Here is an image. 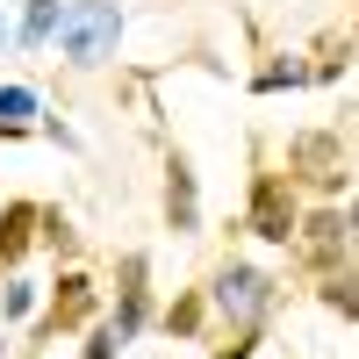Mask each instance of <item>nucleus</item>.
<instances>
[{"mask_svg":"<svg viewBox=\"0 0 359 359\" xmlns=\"http://www.w3.org/2000/svg\"><path fill=\"white\" fill-rule=\"evenodd\" d=\"M115 29H123L115 0H72V8L57 15V43H65L72 65H101V57L115 50Z\"/></svg>","mask_w":359,"mask_h":359,"instance_id":"f257e3e1","label":"nucleus"},{"mask_svg":"<svg viewBox=\"0 0 359 359\" xmlns=\"http://www.w3.org/2000/svg\"><path fill=\"white\" fill-rule=\"evenodd\" d=\"M266 302H273V280L252 273V266H230V273L216 280V309H223L230 323H245V331L266 316Z\"/></svg>","mask_w":359,"mask_h":359,"instance_id":"f03ea898","label":"nucleus"},{"mask_svg":"<svg viewBox=\"0 0 359 359\" xmlns=\"http://www.w3.org/2000/svg\"><path fill=\"white\" fill-rule=\"evenodd\" d=\"M252 230L273 237V245H287V230H294V201H287V187H280L273 172L252 187Z\"/></svg>","mask_w":359,"mask_h":359,"instance_id":"7ed1b4c3","label":"nucleus"},{"mask_svg":"<svg viewBox=\"0 0 359 359\" xmlns=\"http://www.w3.org/2000/svg\"><path fill=\"white\" fill-rule=\"evenodd\" d=\"M294 165H302L309 180H316V187H338V180H345V158H338V144L331 137H294Z\"/></svg>","mask_w":359,"mask_h":359,"instance_id":"20e7f679","label":"nucleus"},{"mask_svg":"<svg viewBox=\"0 0 359 359\" xmlns=\"http://www.w3.org/2000/svg\"><path fill=\"white\" fill-rule=\"evenodd\" d=\"M86 309H94V287H86V280H57V309H50V331H57V323H79Z\"/></svg>","mask_w":359,"mask_h":359,"instance_id":"39448f33","label":"nucleus"},{"mask_svg":"<svg viewBox=\"0 0 359 359\" xmlns=\"http://www.w3.org/2000/svg\"><path fill=\"white\" fill-rule=\"evenodd\" d=\"M36 123V94L29 86H0V130H29Z\"/></svg>","mask_w":359,"mask_h":359,"instance_id":"423d86ee","label":"nucleus"},{"mask_svg":"<svg viewBox=\"0 0 359 359\" xmlns=\"http://www.w3.org/2000/svg\"><path fill=\"white\" fill-rule=\"evenodd\" d=\"M29 223H36V208H8V216H0V259H15L29 245Z\"/></svg>","mask_w":359,"mask_h":359,"instance_id":"0eeeda50","label":"nucleus"},{"mask_svg":"<svg viewBox=\"0 0 359 359\" xmlns=\"http://www.w3.org/2000/svg\"><path fill=\"white\" fill-rule=\"evenodd\" d=\"M165 201H172V230H187L194 223V180H187V165H172V194Z\"/></svg>","mask_w":359,"mask_h":359,"instance_id":"6e6552de","label":"nucleus"},{"mask_svg":"<svg viewBox=\"0 0 359 359\" xmlns=\"http://www.w3.org/2000/svg\"><path fill=\"white\" fill-rule=\"evenodd\" d=\"M50 29H57V0H36V8H29V22H22V36H29V43H43Z\"/></svg>","mask_w":359,"mask_h":359,"instance_id":"1a4fd4ad","label":"nucleus"},{"mask_svg":"<svg viewBox=\"0 0 359 359\" xmlns=\"http://www.w3.org/2000/svg\"><path fill=\"white\" fill-rule=\"evenodd\" d=\"M331 309H338V316H359V273H352V280H338V287H331Z\"/></svg>","mask_w":359,"mask_h":359,"instance_id":"9d476101","label":"nucleus"},{"mask_svg":"<svg viewBox=\"0 0 359 359\" xmlns=\"http://www.w3.org/2000/svg\"><path fill=\"white\" fill-rule=\"evenodd\" d=\"M338 230H345L338 216H316V223H309V245H316V252H331V245H338Z\"/></svg>","mask_w":359,"mask_h":359,"instance_id":"9b49d317","label":"nucleus"},{"mask_svg":"<svg viewBox=\"0 0 359 359\" xmlns=\"http://www.w3.org/2000/svg\"><path fill=\"white\" fill-rule=\"evenodd\" d=\"M294 79H302V65H266L259 72V86H294Z\"/></svg>","mask_w":359,"mask_h":359,"instance_id":"f8f14e48","label":"nucleus"},{"mask_svg":"<svg viewBox=\"0 0 359 359\" xmlns=\"http://www.w3.org/2000/svg\"><path fill=\"white\" fill-rule=\"evenodd\" d=\"M29 302H36V287H22V280H15V287H8V316H29Z\"/></svg>","mask_w":359,"mask_h":359,"instance_id":"ddd939ff","label":"nucleus"},{"mask_svg":"<svg viewBox=\"0 0 359 359\" xmlns=\"http://www.w3.org/2000/svg\"><path fill=\"white\" fill-rule=\"evenodd\" d=\"M0 43H8V15H0Z\"/></svg>","mask_w":359,"mask_h":359,"instance_id":"4468645a","label":"nucleus"},{"mask_svg":"<svg viewBox=\"0 0 359 359\" xmlns=\"http://www.w3.org/2000/svg\"><path fill=\"white\" fill-rule=\"evenodd\" d=\"M352 237H359V208H352Z\"/></svg>","mask_w":359,"mask_h":359,"instance_id":"2eb2a0df","label":"nucleus"}]
</instances>
